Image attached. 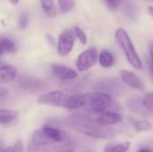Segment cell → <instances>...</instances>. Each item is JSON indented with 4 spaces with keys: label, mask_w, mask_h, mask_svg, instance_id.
Wrapping results in <instances>:
<instances>
[{
    "label": "cell",
    "mask_w": 153,
    "mask_h": 152,
    "mask_svg": "<svg viewBox=\"0 0 153 152\" xmlns=\"http://www.w3.org/2000/svg\"><path fill=\"white\" fill-rule=\"evenodd\" d=\"M64 123L68 128L96 139H108L116 134L114 128L100 125L82 112L69 115L64 119Z\"/></svg>",
    "instance_id": "cell-1"
},
{
    "label": "cell",
    "mask_w": 153,
    "mask_h": 152,
    "mask_svg": "<svg viewBox=\"0 0 153 152\" xmlns=\"http://www.w3.org/2000/svg\"><path fill=\"white\" fill-rule=\"evenodd\" d=\"M65 142H67V133L65 131L50 125H45L33 133L30 144L35 147H46Z\"/></svg>",
    "instance_id": "cell-2"
},
{
    "label": "cell",
    "mask_w": 153,
    "mask_h": 152,
    "mask_svg": "<svg viewBox=\"0 0 153 152\" xmlns=\"http://www.w3.org/2000/svg\"><path fill=\"white\" fill-rule=\"evenodd\" d=\"M112 99L109 94L104 92L82 93L81 109L83 112L99 114L107 110L110 107Z\"/></svg>",
    "instance_id": "cell-3"
},
{
    "label": "cell",
    "mask_w": 153,
    "mask_h": 152,
    "mask_svg": "<svg viewBox=\"0 0 153 152\" xmlns=\"http://www.w3.org/2000/svg\"><path fill=\"white\" fill-rule=\"evenodd\" d=\"M116 40L121 49L123 50L128 63L136 70H141L143 65H142V61L140 59V56H138L133 42L126 32V30L119 28L116 31Z\"/></svg>",
    "instance_id": "cell-4"
},
{
    "label": "cell",
    "mask_w": 153,
    "mask_h": 152,
    "mask_svg": "<svg viewBox=\"0 0 153 152\" xmlns=\"http://www.w3.org/2000/svg\"><path fill=\"white\" fill-rule=\"evenodd\" d=\"M77 92L72 89H63L54 90L46 94H42L39 97V102L44 105L58 107L70 109V104L74 95Z\"/></svg>",
    "instance_id": "cell-5"
},
{
    "label": "cell",
    "mask_w": 153,
    "mask_h": 152,
    "mask_svg": "<svg viewBox=\"0 0 153 152\" xmlns=\"http://www.w3.org/2000/svg\"><path fill=\"white\" fill-rule=\"evenodd\" d=\"M75 39L76 36L74 29H66L59 35L57 52L61 56H67L73 50Z\"/></svg>",
    "instance_id": "cell-6"
},
{
    "label": "cell",
    "mask_w": 153,
    "mask_h": 152,
    "mask_svg": "<svg viewBox=\"0 0 153 152\" xmlns=\"http://www.w3.org/2000/svg\"><path fill=\"white\" fill-rule=\"evenodd\" d=\"M98 60V51L95 47H91L82 52L77 60L76 66L80 72H84L91 68Z\"/></svg>",
    "instance_id": "cell-7"
},
{
    "label": "cell",
    "mask_w": 153,
    "mask_h": 152,
    "mask_svg": "<svg viewBox=\"0 0 153 152\" xmlns=\"http://www.w3.org/2000/svg\"><path fill=\"white\" fill-rule=\"evenodd\" d=\"M82 113H84L87 116H89L90 117L93 118L95 121H97L100 125H106V126H110V125H117V124L120 123L122 121V119H123L121 115H119L117 113H115L113 111H108V110H106V111L99 113V114L83 112V111H82Z\"/></svg>",
    "instance_id": "cell-8"
},
{
    "label": "cell",
    "mask_w": 153,
    "mask_h": 152,
    "mask_svg": "<svg viewBox=\"0 0 153 152\" xmlns=\"http://www.w3.org/2000/svg\"><path fill=\"white\" fill-rule=\"evenodd\" d=\"M120 76H121L122 81L130 88H133V89H135L138 90H144V85H143V82L134 73H132L128 70H121Z\"/></svg>",
    "instance_id": "cell-9"
},
{
    "label": "cell",
    "mask_w": 153,
    "mask_h": 152,
    "mask_svg": "<svg viewBox=\"0 0 153 152\" xmlns=\"http://www.w3.org/2000/svg\"><path fill=\"white\" fill-rule=\"evenodd\" d=\"M52 71L54 74L60 80H74L77 77V73L74 69L64 66L62 65H52Z\"/></svg>",
    "instance_id": "cell-10"
},
{
    "label": "cell",
    "mask_w": 153,
    "mask_h": 152,
    "mask_svg": "<svg viewBox=\"0 0 153 152\" xmlns=\"http://www.w3.org/2000/svg\"><path fill=\"white\" fill-rule=\"evenodd\" d=\"M17 76V69L13 65L0 66V84H6L13 81Z\"/></svg>",
    "instance_id": "cell-11"
},
{
    "label": "cell",
    "mask_w": 153,
    "mask_h": 152,
    "mask_svg": "<svg viewBox=\"0 0 153 152\" xmlns=\"http://www.w3.org/2000/svg\"><path fill=\"white\" fill-rule=\"evenodd\" d=\"M114 56L108 50H102L99 56V62L104 68H109L114 65Z\"/></svg>",
    "instance_id": "cell-12"
},
{
    "label": "cell",
    "mask_w": 153,
    "mask_h": 152,
    "mask_svg": "<svg viewBox=\"0 0 153 152\" xmlns=\"http://www.w3.org/2000/svg\"><path fill=\"white\" fill-rule=\"evenodd\" d=\"M41 6L47 15L49 17H55L57 14V9L54 0H39Z\"/></svg>",
    "instance_id": "cell-13"
},
{
    "label": "cell",
    "mask_w": 153,
    "mask_h": 152,
    "mask_svg": "<svg viewBox=\"0 0 153 152\" xmlns=\"http://www.w3.org/2000/svg\"><path fill=\"white\" fill-rule=\"evenodd\" d=\"M18 116V112L9 109H0V125L8 124L13 121Z\"/></svg>",
    "instance_id": "cell-14"
},
{
    "label": "cell",
    "mask_w": 153,
    "mask_h": 152,
    "mask_svg": "<svg viewBox=\"0 0 153 152\" xmlns=\"http://www.w3.org/2000/svg\"><path fill=\"white\" fill-rule=\"evenodd\" d=\"M130 147V142H121L117 143L115 145L108 144L105 147L104 152H127Z\"/></svg>",
    "instance_id": "cell-15"
},
{
    "label": "cell",
    "mask_w": 153,
    "mask_h": 152,
    "mask_svg": "<svg viewBox=\"0 0 153 152\" xmlns=\"http://www.w3.org/2000/svg\"><path fill=\"white\" fill-rule=\"evenodd\" d=\"M0 44H1V47L3 48V51L4 52H6V53H13L15 51V45L9 39L1 38L0 39Z\"/></svg>",
    "instance_id": "cell-16"
},
{
    "label": "cell",
    "mask_w": 153,
    "mask_h": 152,
    "mask_svg": "<svg viewBox=\"0 0 153 152\" xmlns=\"http://www.w3.org/2000/svg\"><path fill=\"white\" fill-rule=\"evenodd\" d=\"M134 128L136 129V131H138V132L149 131L152 127V124L149 121H147V120H138V121H134Z\"/></svg>",
    "instance_id": "cell-17"
},
{
    "label": "cell",
    "mask_w": 153,
    "mask_h": 152,
    "mask_svg": "<svg viewBox=\"0 0 153 152\" xmlns=\"http://www.w3.org/2000/svg\"><path fill=\"white\" fill-rule=\"evenodd\" d=\"M58 4H59L60 9L65 13L71 12L75 6L74 0H58Z\"/></svg>",
    "instance_id": "cell-18"
},
{
    "label": "cell",
    "mask_w": 153,
    "mask_h": 152,
    "mask_svg": "<svg viewBox=\"0 0 153 152\" xmlns=\"http://www.w3.org/2000/svg\"><path fill=\"white\" fill-rule=\"evenodd\" d=\"M143 106L144 108L153 114V93H147L143 99Z\"/></svg>",
    "instance_id": "cell-19"
},
{
    "label": "cell",
    "mask_w": 153,
    "mask_h": 152,
    "mask_svg": "<svg viewBox=\"0 0 153 152\" xmlns=\"http://www.w3.org/2000/svg\"><path fill=\"white\" fill-rule=\"evenodd\" d=\"M74 33H75V36L76 38L80 40V42L82 44H86L87 43V36L85 34V32L78 26H75L74 28Z\"/></svg>",
    "instance_id": "cell-20"
},
{
    "label": "cell",
    "mask_w": 153,
    "mask_h": 152,
    "mask_svg": "<svg viewBox=\"0 0 153 152\" xmlns=\"http://www.w3.org/2000/svg\"><path fill=\"white\" fill-rule=\"evenodd\" d=\"M2 152H22V141L18 140L13 146L8 147L7 149L3 150Z\"/></svg>",
    "instance_id": "cell-21"
},
{
    "label": "cell",
    "mask_w": 153,
    "mask_h": 152,
    "mask_svg": "<svg viewBox=\"0 0 153 152\" xmlns=\"http://www.w3.org/2000/svg\"><path fill=\"white\" fill-rule=\"evenodd\" d=\"M28 22H29V16L26 13H23L20 15V18H19V27L20 29L23 30L27 27V24H28Z\"/></svg>",
    "instance_id": "cell-22"
},
{
    "label": "cell",
    "mask_w": 153,
    "mask_h": 152,
    "mask_svg": "<svg viewBox=\"0 0 153 152\" xmlns=\"http://www.w3.org/2000/svg\"><path fill=\"white\" fill-rule=\"evenodd\" d=\"M108 4L114 10H117L121 4L122 0H106Z\"/></svg>",
    "instance_id": "cell-23"
},
{
    "label": "cell",
    "mask_w": 153,
    "mask_h": 152,
    "mask_svg": "<svg viewBox=\"0 0 153 152\" xmlns=\"http://www.w3.org/2000/svg\"><path fill=\"white\" fill-rule=\"evenodd\" d=\"M7 93H8V90L6 88H4V87L0 86V98L5 96Z\"/></svg>",
    "instance_id": "cell-24"
},
{
    "label": "cell",
    "mask_w": 153,
    "mask_h": 152,
    "mask_svg": "<svg viewBox=\"0 0 153 152\" xmlns=\"http://www.w3.org/2000/svg\"><path fill=\"white\" fill-rule=\"evenodd\" d=\"M149 49H150V54H151V57H152V66H153V43H151L149 46Z\"/></svg>",
    "instance_id": "cell-25"
},
{
    "label": "cell",
    "mask_w": 153,
    "mask_h": 152,
    "mask_svg": "<svg viewBox=\"0 0 153 152\" xmlns=\"http://www.w3.org/2000/svg\"><path fill=\"white\" fill-rule=\"evenodd\" d=\"M147 11H148V13L153 18V6H148Z\"/></svg>",
    "instance_id": "cell-26"
},
{
    "label": "cell",
    "mask_w": 153,
    "mask_h": 152,
    "mask_svg": "<svg viewBox=\"0 0 153 152\" xmlns=\"http://www.w3.org/2000/svg\"><path fill=\"white\" fill-rule=\"evenodd\" d=\"M137 152H152V151H151V150H150V149H148V148H142V149L138 150Z\"/></svg>",
    "instance_id": "cell-27"
},
{
    "label": "cell",
    "mask_w": 153,
    "mask_h": 152,
    "mask_svg": "<svg viewBox=\"0 0 153 152\" xmlns=\"http://www.w3.org/2000/svg\"><path fill=\"white\" fill-rule=\"evenodd\" d=\"M12 4H16L18 2H19V0H9Z\"/></svg>",
    "instance_id": "cell-28"
},
{
    "label": "cell",
    "mask_w": 153,
    "mask_h": 152,
    "mask_svg": "<svg viewBox=\"0 0 153 152\" xmlns=\"http://www.w3.org/2000/svg\"><path fill=\"white\" fill-rule=\"evenodd\" d=\"M3 53H4V51H3V48H2L1 44H0V56H1V55H3Z\"/></svg>",
    "instance_id": "cell-29"
},
{
    "label": "cell",
    "mask_w": 153,
    "mask_h": 152,
    "mask_svg": "<svg viewBox=\"0 0 153 152\" xmlns=\"http://www.w3.org/2000/svg\"><path fill=\"white\" fill-rule=\"evenodd\" d=\"M84 152H95V151H84Z\"/></svg>",
    "instance_id": "cell-30"
},
{
    "label": "cell",
    "mask_w": 153,
    "mask_h": 152,
    "mask_svg": "<svg viewBox=\"0 0 153 152\" xmlns=\"http://www.w3.org/2000/svg\"><path fill=\"white\" fill-rule=\"evenodd\" d=\"M0 64H1V62H0Z\"/></svg>",
    "instance_id": "cell-31"
}]
</instances>
